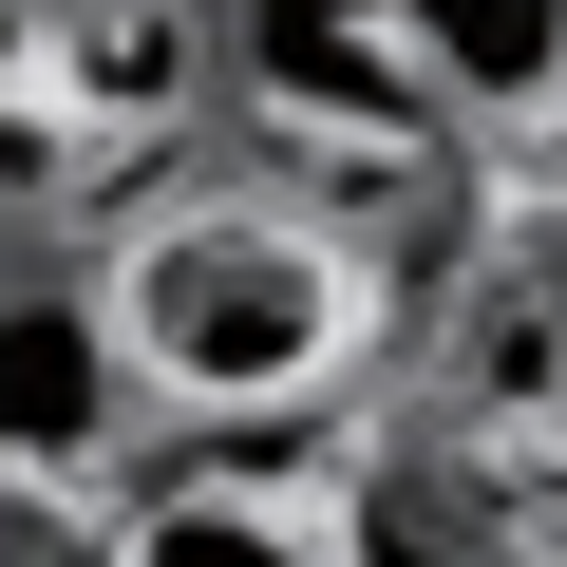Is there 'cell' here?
<instances>
[{
  "instance_id": "cell-1",
  "label": "cell",
  "mask_w": 567,
  "mask_h": 567,
  "mask_svg": "<svg viewBox=\"0 0 567 567\" xmlns=\"http://www.w3.org/2000/svg\"><path fill=\"white\" fill-rule=\"evenodd\" d=\"M114 341H133V379L189 398V416H284V398H322V379L360 360V265H341L303 208L208 189V208H152V227L114 246Z\"/></svg>"
},
{
  "instance_id": "cell-2",
  "label": "cell",
  "mask_w": 567,
  "mask_h": 567,
  "mask_svg": "<svg viewBox=\"0 0 567 567\" xmlns=\"http://www.w3.org/2000/svg\"><path fill=\"white\" fill-rule=\"evenodd\" d=\"M246 95L322 152H454L567 95V0H246Z\"/></svg>"
},
{
  "instance_id": "cell-3",
  "label": "cell",
  "mask_w": 567,
  "mask_h": 567,
  "mask_svg": "<svg viewBox=\"0 0 567 567\" xmlns=\"http://www.w3.org/2000/svg\"><path fill=\"white\" fill-rule=\"evenodd\" d=\"M133 416H152V379L114 341V284L20 265L0 284V492H95L133 454Z\"/></svg>"
},
{
  "instance_id": "cell-4",
  "label": "cell",
  "mask_w": 567,
  "mask_h": 567,
  "mask_svg": "<svg viewBox=\"0 0 567 567\" xmlns=\"http://www.w3.org/2000/svg\"><path fill=\"white\" fill-rule=\"evenodd\" d=\"M95 567H341V529L284 492H133Z\"/></svg>"
},
{
  "instance_id": "cell-5",
  "label": "cell",
  "mask_w": 567,
  "mask_h": 567,
  "mask_svg": "<svg viewBox=\"0 0 567 567\" xmlns=\"http://www.w3.org/2000/svg\"><path fill=\"white\" fill-rule=\"evenodd\" d=\"M322 529H341V567H511L473 511H435V473H360Z\"/></svg>"
},
{
  "instance_id": "cell-6",
  "label": "cell",
  "mask_w": 567,
  "mask_h": 567,
  "mask_svg": "<svg viewBox=\"0 0 567 567\" xmlns=\"http://www.w3.org/2000/svg\"><path fill=\"white\" fill-rule=\"evenodd\" d=\"M39 58H58V39H39ZM58 76H76V95H152V114H171V95H189V20H171V0L133 20V0H114V20H76V58H58Z\"/></svg>"
},
{
  "instance_id": "cell-7",
  "label": "cell",
  "mask_w": 567,
  "mask_h": 567,
  "mask_svg": "<svg viewBox=\"0 0 567 567\" xmlns=\"http://www.w3.org/2000/svg\"><path fill=\"white\" fill-rule=\"evenodd\" d=\"M39 152H58L39 114H0V208H20V189H39Z\"/></svg>"
},
{
  "instance_id": "cell-8",
  "label": "cell",
  "mask_w": 567,
  "mask_h": 567,
  "mask_svg": "<svg viewBox=\"0 0 567 567\" xmlns=\"http://www.w3.org/2000/svg\"><path fill=\"white\" fill-rule=\"evenodd\" d=\"M39 76V0H0V95H20Z\"/></svg>"
}]
</instances>
